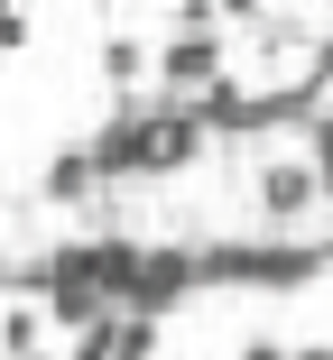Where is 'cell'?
<instances>
[{
	"mask_svg": "<svg viewBox=\"0 0 333 360\" xmlns=\"http://www.w3.org/2000/svg\"><path fill=\"white\" fill-rule=\"evenodd\" d=\"M287 360H333V351H324V342H306V351H287Z\"/></svg>",
	"mask_w": 333,
	"mask_h": 360,
	"instance_id": "obj_12",
	"label": "cell"
},
{
	"mask_svg": "<svg viewBox=\"0 0 333 360\" xmlns=\"http://www.w3.org/2000/svg\"><path fill=\"white\" fill-rule=\"evenodd\" d=\"M102 84H111V102H120L130 84H149V37H139V28H111V37H102Z\"/></svg>",
	"mask_w": 333,
	"mask_h": 360,
	"instance_id": "obj_6",
	"label": "cell"
},
{
	"mask_svg": "<svg viewBox=\"0 0 333 360\" xmlns=\"http://www.w3.org/2000/svg\"><path fill=\"white\" fill-rule=\"evenodd\" d=\"M149 84L176 93V102L222 84V28H167V46H149Z\"/></svg>",
	"mask_w": 333,
	"mask_h": 360,
	"instance_id": "obj_1",
	"label": "cell"
},
{
	"mask_svg": "<svg viewBox=\"0 0 333 360\" xmlns=\"http://www.w3.org/2000/svg\"><path fill=\"white\" fill-rule=\"evenodd\" d=\"M204 148H213V129L194 120V102H176V93L149 84V176H185V167H204Z\"/></svg>",
	"mask_w": 333,
	"mask_h": 360,
	"instance_id": "obj_3",
	"label": "cell"
},
{
	"mask_svg": "<svg viewBox=\"0 0 333 360\" xmlns=\"http://www.w3.org/2000/svg\"><path fill=\"white\" fill-rule=\"evenodd\" d=\"M0 286H10V259H0Z\"/></svg>",
	"mask_w": 333,
	"mask_h": 360,
	"instance_id": "obj_13",
	"label": "cell"
},
{
	"mask_svg": "<svg viewBox=\"0 0 333 360\" xmlns=\"http://www.w3.org/2000/svg\"><path fill=\"white\" fill-rule=\"evenodd\" d=\"M241 360H287V342H241Z\"/></svg>",
	"mask_w": 333,
	"mask_h": 360,
	"instance_id": "obj_11",
	"label": "cell"
},
{
	"mask_svg": "<svg viewBox=\"0 0 333 360\" xmlns=\"http://www.w3.org/2000/svg\"><path fill=\"white\" fill-rule=\"evenodd\" d=\"M185 296H194V250H185V240H149V250H139V277H130V296H120V314L167 323Z\"/></svg>",
	"mask_w": 333,
	"mask_h": 360,
	"instance_id": "obj_2",
	"label": "cell"
},
{
	"mask_svg": "<svg viewBox=\"0 0 333 360\" xmlns=\"http://www.w3.org/2000/svg\"><path fill=\"white\" fill-rule=\"evenodd\" d=\"M37 28H28V10H19V0H0V56H19Z\"/></svg>",
	"mask_w": 333,
	"mask_h": 360,
	"instance_id": "obj_9",
	"label": "cell"
},
{
	"mask_svg": "<svg viewBox=\"0 0 333 360\" xmlns=\"http://www.w3.org/2000/svg\"><path fill=\"white\" fill-rule=\"evenodd\" d=\"M93 194H102V176H93L84 148H56V158L37 167V203H56V212H75V203H93Z\"/></svg>",
	"mask_w": 333,
	"mask_h": 360,
	"instance_id": "obj_5",
	"label": "cell"
},
{
	"mask_svg": "<svg viewBox=\"0 0 333 360\" xmlns=\"http://www.w3.org/2000/svg\"><path fill=\"white\" fill-rule=\"evenodd\" d=\"M306 56H315V75H306V84H315V93H333V28H315V46H306Z\"/></svg>",
	"mask_w": 333,
	"mask_h": 360,
	"instance_id": "obj_10",
	"label": "cell"
},
{
	"mask_svg": "<svg viewBox=\"0 0 333 360\" xmlns=\"http://www.w3.org/2000/svg\"><path fill=\"white\" fill-rule=\"evenodd\" d=\"M306 167H315V203H333V111L306 129Z\"/></svg>",
	"mask_w": 333,
	"mask_h": 360,
	"instance_id": "obj_8",
	"label": "cell"
},
{
	"mask_svg": "<svg viewBox=\"0 0 333 360\" xmlns=\"http://www.w3.org/2000/svg\"><path fill=\"white\" fill-rule=\"evenodd\" d=\"M28 360H56V351H28Z\"/></svg>",
	"mask_w": 333,
	"mask_h": 360,
	"instance_id": "obj_14",
	"label": "cell"
},
{
	"mask_svg": "<svg viewBox=\"0 0 333 360\" xmlns=\"http://www.w3.org/2000/svg\"><path fill=\"white\" fill-rule=\"evenodd\" d=\"M250 194H259V212L287 231V222H306V212H315V167H306L296 148H269V158L250 167Z\"/></svg>",
	"mask_w": 333,
	"mask_h": 360,
	"instance_id": "obj_4",
	"label": "cell"
},
{
	"mask_svg": "<svg viewBox=\"0 0 333 360\" xmlns=\"http://www.w3.org/2000/svg\"><path fill=\"white\" fill-rule=\"evenodd\" d=\"M28 351H46V314L28 296H10L0 305V360H28Z\"/></svg>",
	"mask_w": 333,
	"mask_h": 360,
	"instance_id": "obj_7",
	"label": "cell"
}]
</instances>
